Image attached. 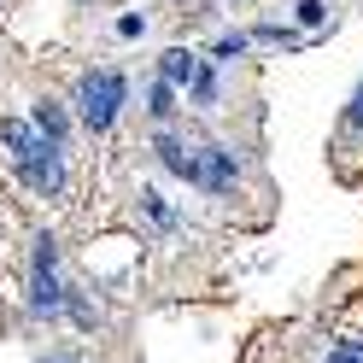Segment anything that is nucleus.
Wrapping results in <instances>:
<instances>
[{
    "label": "nucleus",
    "instance_id": "obj_1",
    "mask_svg": "<svg viewBox=\"0 0 363 363\" xmlns=\"http://www.w3.org/2000/svg\"><path fill=\"white\" fill-rule=\"evenodd\" d=\"M0 141H6L12 170L24 176V188H35L41 199H53V194L65 188V147L41 141V135H35L30 123H18V118H6V123H0Z\"/></svg>",
    "mask_w": 363,
    "mask_h": 363
},
{
    "label": "nucleus",
    "instance_id": "obj_2",
    "mask_svg": "<svg viewBox=\"0 0 363 363\" xmlns=\"http://www.w3.org/2000/svg\"><path fill=\"white\" fill-rule=\"evenodd\" d=\"M123 100H129V82H123V71H88V77L77 82V118H82L88 129H94V135H106L111 123H118Z\"/></svg>",
    "mask_w": 363,
    "mask_h": 363
},
{
    "label": "nucleus",
    "instance_id": "obj_3",
    "mask_svg": "<svg viewBox=\"0 0 363 363\" xmlns=\"http://www.w3.org/2000/svg\"><path fill=\"white\" fill-rule=\"evenodd\" d=\"M65 305V281H59V246L53 235H35V258H30V311L53 316Z\"/></svg>",
    "mask_w": 363,
    "mask_h": 363
},
{
    "label": "nucleus",
    "instance_id": "obj_4",
    "mask_svg": "<svg viewBox=\"0 0 363 363\" xmlns=\"http://www.w3.org/2000/svg\"><path fill=\"white\" fill-rule=\"evenodd\" d=\"M235 176H240V164H235V152H229V147H199V188L229 194V188H235Z\"/></svg>",
    "mask_w": 363,
    "mask_h": 363
},
{
    "label": "nucleus",
    "instance_id": "obj_5",
    "mask_svg": "<svg viewBox=\"0 0 363 363\" xmlns=\"http://www.w3.org/2000/svg\"><path fill=\"white\" fill-rule=\"evenodd\" d=\"M30 129L41 135V141L65 147V135H71V118H65V106H59V100H35V111H30Z\"/></svg>",
    "mask_w": 363,
    "mask_h": 363
},
{
    "label": "nucleus",
    "instance_id": "obj_6",
    "mask_svg": "<svg viewBox=\"0 0 363 363\" xmlns=\"http://www.w3.org/2000/svg\"><path fill=\"white\" fill-rule=\"evenodd\" d=\"M158 158H164L170 176H182V182H194V188H199V152L194 147H182L176 135H158Z\"/></svg>",
    "mask_w": 363,
    "mask_h": 363
},
{
    "label": "nucleus",
    "instance_id": "obj_7",
    "mask_svg": "<svg viewBox=\"0 0 363 363\" xmlns=\"http://www.w3.org/2000/svg\"><path fill=\"white\" fill-rule=\"evenodd\" d=\"M194 77H199V59H194L188 48H170L164 59H158V82H170V88H194Z\"/></svg>",
    "mask_w": 363,
    "mask_h": 363
},
{
    "label": "nucleus",
    "instance_id": "obj_8",
    "mask_svg": "<svg viewBox=\"0 0 363 363\" xmlns=\"http://www.w3.org/2000/svg\"><path fill=\"white\" fill-rule=\"evenodd\" d=\"M147 111H152L158 123H164L170 111H176V88H170V82H152V88H147Z\"/></svg>",
    "mask_w": 363,
    "mask_h": 363
},
{
    "label": "nucleus",
    "instance_id": "obj_9",
    "mask_svg": "<svg viewBox=\"0 0 363 363\" xmlns=\"http://www.w3.org/2000/svg\"><path fill=\"white\" fill-rule=\"evenodd\" d=\"M194 100H199V106H211V100H217V77L206 71V65H199V77H194Z\"/></svg>",
    "mask_w": 363,
    "mask_h": 363
},
{
    "label": "nucleus",
    "instance_id": "obj_10",
    "mask_svg": "<svg viewBox=\"0 0 363 363\" xmlns=\"http://www.w3.org/2000/svg\"><path fill=\"white\" fill-rule=\"evenodd\" d=\"M118 35H123V41L147 35V12H123V18H118Z\"/></svg>",
    "mask_w": 363,
    "mask_h": 363
},
{
    "label": "nucleus",
    "instance_id": "obj_11",
    "mask_svg": "<svg viewBox=\"0 0 363 363\" xmlns=\"http://www.w3.org/2000/svg\"><path fill=\"white\" fill-rule=\"evenodd\" d=\"M211 53H217V59H240V53H246V35H240V30H235V35H217Z\"/></svg>",
    "mask_w": 363,
    "mask_h": 363
},
{
    "label": "nucleus",
    "instance_id": "obj_12",
    "mask_svg": "<svg viewBox=\"0 0 363 363\" xmlns=\"http://www.w3.org/2000/svg\"><path fill=\"white\" fill-rule=\"evenodd\" d=\"M328 363H363V340H340L328 352Z\"/></svg>",
    "mask_w": 363,
    "mask_h": 363
},
{
    "label": "nucleus",
    "instance_id": "obj_13",
    "mask_svg": "<svg viewBox=\"0 0 363 363\" xmlns=\"http://www.w3.org/2000/svg\"><path fill=\"white\" fill-rule=\"evenodd\" d=\"M299 24H328V6H323V0H299Z\"/></svg>",
    "mask_w": 363,
    "mask_h": 363
},
{
    "label": "nucleus",
    "instance_id": "obj_14",
    "mask_svg": "<svg viewBox=\"0 0 363 363\" xmlns=\"http://www.w3.org/2000/svg\"><path fill=\"white\" fill-rule=\"evenodd\" d=\"M141 199H147V211H152V223H158V229H170V223H176V217H170V206H164L158 194H141Z\"/></svg>",
    "mask_w": 363,
    "mask_h": 363
},
{
    "label": "nucleus",
    "instance_id": "obj_15",
    "mask_svg": "<svg viewBox=\"0 0 363 363\" xmlns=\"http://www.w3.org/2000/svg\"><path fill=\"white\" fill-rule=\"evenodd\" d=\"M346 129H363V82L352 88V106H346Z\"/></svg>",
    "mask_w": 363,
    "mask_h": 363
},
{
    "label": "nucleus",
    "instance_id": "obj_16",
    "mask_svg": "<svg viewBox=\"0 0 363 363\" xmlns=\"http://www.w3.org/2000/svg\"><path fill=\"white\" fill-rule=\"evenodd\" d=\"M48 363H71V357H48Z\"/></svg>",
    "mask_w": 363,
    "mask_h": 363
}]
</instances>
